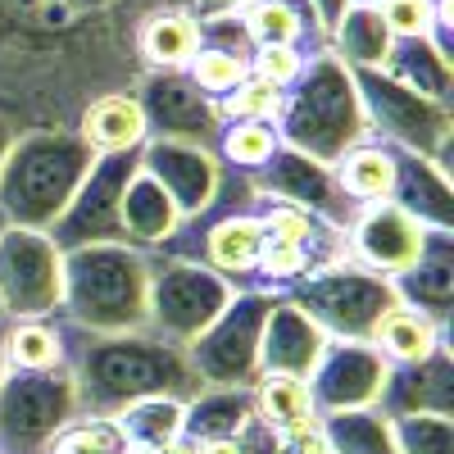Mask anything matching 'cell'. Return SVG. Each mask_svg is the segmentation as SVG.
I'll return each mask as SVG.
<instances>
[{"mask_svg": "<svg viewBox=\"0 0 454 454\" xmlns=\"http://www.w3.org/2000/svg\"><path fill=\"white\" fill-rule=\"evenodd\" d=\"M64 368L78 387V419H114L119 409L155 395L186 404L205 391L186 350L155 332L96 336L64 323Z\"/></svg>", "mask_w": 454, "mask_h": 454, "instance_id": "6da1fadb", "label": "cell"}, {"mask_svg": "<svg viewBox=\"0 0 454 454\" xmlns=\"http://www.w3.org/2000/svg\"><path fill=\"white\" fill-rule=\"evenodd\" d=\"M91 164H96V150L78 132H64V128L19 132L5 164H0V214H5V223L46 232L68 209Z\"/></svg>", "mask_w": 454, "mask_h": 454, "instance_id": "7a4b0ae2", "label": "cell"}, {"mask_svg": "<svg viewBox=\"0 0 454 454\" xmlns=\"http://www.w3.org/2000/svg\"><path fill=\"white\" fill-rule=\"evenodd\" d=\"M150 259L137 246H82L64 254L59 318L78 332H145Z\"/></svg>", "mask_w": 454, "mask_h": 454, "instance_id": "3957f363", "label": "cell"}, {"mask_svg": "<svg viewBox=\"0 0 454 454\" xmlns=\"http://www.w3.org/2000/svg\"><path fill=\"white\" fill-rule=\"evenodd\" d=\"M273 128L282 145L300 150V155H309L327 168L359 141H372L359 91H355V73L332 51L314 55L305 73L291 82V96L282 100V114Z\"/></svg>", "mask_w": 454, "mask_h": 454, "instance_id": "277c9868", "label": "cell"}, {"mask_svg": "<svg viewBox=\"0 0 454 454\" xmlns=\"http://www.w3.org/2000/svg\"><path fill=\"white\" fill-rule=\"evenodd\" d=\"M350 73H355V91H359V105H364L368 132L387 137V145L413 150V155H423V160H432L436 168L450 173V145H454L450 105L400 87L382 68H350Z\"/></svg>", "mask_w": 454, "mask_h": 454, "instance_id": "5b68a950", "label": "cell"}, {"mask_svg": "<svg viewBox=\"0 0 454 454\" xmlns=\"http://www.w3.org/2000/svg\"><path fill=\"white\" fill-rule=\"evenodd\" d=\"M278 291L269 286H237L232 305H227L192 346L196 377L205 391H250L259 377V336H263V318H269Z\"/></svg>", "mask_w": 454, "mask_h": 454, "instance_id": "8992f818", "label": "cell"}, {"mask_svg": "<svg viewBox=\"0 0 454 454\" xmlns=\"http://www.w3.org/2000/svg\"><path fill=\"white\" fill-rule=\"evenodd\" d=\"M150 295H145V332H155L173 346H192V340L232 305L237 286L218 278L214 269L196 259H164L150 254Z\"/></svg>", "mask_w": 454, "mask_h": 454, "instance_id": "52a82bcc", "label": "cell"}, {"mask_svg": "<svg viewBox=\"0 0 454 454\" xmlns=\"http://www.w3.org/2000/svg\"><path fill=\"white\" fill-rule=\"evenodd\" d=\"M68 423H78V387L64 364L0 377V454H51Z\"/></svg>", "mask_w": 454, "mask_h": 454, "instance_id": "ba28073f", "label": "cell"}, {"mask_svg": "<svg viewBox=\"0 0 454 454\" xmlns=\"http://www.w3.org/2000/svg\"><path fill=\"white\" fill-rule=\"evenodd\" d=\"M286 300L295 309H305L327 340H368L377 318H382L395 305V286L391 278L364 273L355 263H332V269H318L309 278H300L286 286Z\"/></svg>", "mask_w": 454, "mask_h": 454, "instance_id": "9c48e42d", "label": "cell"}, {"mask_svg": "<svg viewBox=\"0 0 454 454\" xmlns=\"http://www.w3.org/2000/svg\"><path fill=\"white\" fill-rule=\"evenodd\" d=\"M137 168H141V145L137 150H114V155H96L82 186L73 192L68 209L46 227V237L64 254L82 250V246H128L119 205H123V192H128Z\"/></svg>", "mask_w": 454, "mask_h": 454, "instance_id": "30bf717a", "label": "cell"}, {"mask_svg": "<svg viewBox=\"0 0 454 454\" xmlns=\"http://www.w3.org/2000/svg\"><path fill=\"white\" fill-rule=\"evenodd\" d=\"M64 300V250L32 227L0 232V314L10 323L55 318Z\"/></svg>", "mask_w": 454, "mask_h": 454, "instance_id": "8fae6325", "label": "cell"}, {"mask_svg": "<svg viewBox=\"0 0 454 454\" xmlns=\"http://www.w3.org/2000/svg\"><path fill=\"white\" fill-rule=\"evenodd\" d=\"M427 237H432V227H423L395 200L359 205L346 223V259L364 273L395 282L400 273H409L419 263V254L427 250Z\"/></svg>", "mask_w": 454, "mask_h": 454, "instance_id": "7c38bea8", "label": "cell"}, {"mask_svg": "<svg viewBox=\"0 0 454 454\" xmlns=\"http://www.w3.org/2000/svg\"><path fill=\"white\" fill-rule=\"evenodd\" d=\"M132 91L145 114V137L196 141V145L214 150V141L223 132L218 109L186 73H141V82Z\"/></svg>", "mask_w": 454, "mask_h": 454, "instance_id": "4fadbf2b", "label": "cell"}, {"mask_svg": "<svg viewBox=\"0 0 454 454\" xmlns=\"http://www.w3.org/2000/svg\"><path fill=\"white\" fill-rule=\"evenodd\" d=\"M387 368L391 364L368 340H327L323 359L305 377L314 413L327 419V413H346V409H372L377 395H382Z\"/></svg>", "mask_w": 454, "mask_h": 454, "instance_id": "5bb4252c", "label": "cell"}, {"mask_svg": "<svg viewBox=\"0 0 454 454\" xmlns=\"http://www.w3.org/2000/svg\"><path fill=\"white\" fill-rule=\"evenodd\" d=\"M250 186H254L259 196L291 200V205L309 209V214H318V218H327L336 227H346L350 214H355V205L340 196L332 168L318 164V160H309V155H300V150H291V145H278L273 155L250 173Z\"/></svg>", "mask_w": 454, "mask_h": 454, "instance_id": "9a60e30c", "label": "cell"}, {"mask_svg": "<svg viewBox=\"0 0 454 454\" xmlns=\"http://www.w3.org/2000/svg\"><path fill=\"white\" fill-rule=\"evenodd\" d=\"M141 168L164 186V196L177 205L182 218L200 214L214 200L218 177H223V164L209 145L168 141V137H145L141 141Z\"/></svg>", "mask_w": 454, "mask_h": 454, "instance_id": "2e32d148", "label": "cell"}, {"mask_svg": "<svg viewBox=\"0 0 454 454\" xmlns=\"http://www.w3.org/2000/svg\"><path fill=\"white\" fill-rule=\"evenodd\" d=\"M382 419H409V413H454V359L450 346L419 364H391L382 395L372 404Z\"/></svg>", "mask_w": 454, "mask_h": 454, "instance_id": "e0dca14e", "label": "cell"}, {"mask_svg": "<svg viewBox=\"0 0 454 454\" xmlns=\"http://www.w3.org/2000/svg\"><path fill=\"white\" fill-rule=\"evenodd\" d=\"M323 350H327L323 327L305 309H295L286 295H278L269 318H263V336H259V372L309 377Z\"/></svg>", "mask_w": 454, "mask_h": 454, "instance_id": "ac0fdd59", "label": "cell"}, {"mask_svg": "<svg viewBox=\"0 0 454 454\" xmlns=\"http://www.w3.org/2000/svg\"><path fill=\"white\" fill-rule=\"evenodd\" d=\"M237 23L250 46H300L305 55L327 51V27L309 0H250Z\"/></svg>", "mask_w": 454, "mask_h": 454, "instance_id": "d6986e66", "label": "cell"}, {"mask_svg": "<svg viewBox=\"0 0 454 454\" xmlns=\"http://www.w3.org/2000/svg\"><path fill=\"white\" fill-rule=\"evenodd\" d=\"M391 150H395V196L391 200L400 209H409L423 227H432V232H450L454 227L450 173L423 155H413V150H400V145H391Z\"/></svg>", "mask_w": 454, "mask_h": 454, "instance_id": "ffe728a7", "label": "cell"}, {"mask_svg": "<svg viewBox=\"0 0 454 454\" xmlns=\"http://www.w3.org/2000/svg\"><path fill=\"white\" fill-rule=\"evenodd\" d=\"M395 295L404 300V305L432 314L436 323L450 318L454 309V250H450V232H432L427 237V250L419 254V263H413L409 273H400L395 282Z\"/></svg>", "mask_w": 454, "mask_h": 454, "instance_id": "44dd1931", "label": "cell"}, {"mask_svg": "<svg viewBox=\"0 0 454 454\" xmlns=\"http://www.w3.org/2000/svg\"><path fill=\"white\" fill-rule=\"evenodd\" d=\"M382 73L395 78L400 87L419 91L427 100H441L450 105V91H454V59L445 51H436L432 36H395L387 59H382Z\"/></svg>", "mask_w": 454, "mask_h": 454, "instance_id": "7402d4cb", "label": "cell"}, {"mask_svg": "<svg viewBox=\"0 0 454 454\" xmlns=\"http://www.w3.org/2000/svg\"><path fill=\"white\" fill-rule=\"evenodd\" d=\"M368 346L387 364H419V359H427V355H436L445 346V323H436L432 314L395 300V305L377 318Z\"/></svg>", "mask_w": 454, "mask_h": 454, "instance_id": "603a6c76", "label": "cell"}, {"mask_svg": "<svg viewBox=\"0 0 454 454\" xmlns=\"http://www.w3.org/2000/svg\"><path fill=\"white\" fill-rule=\"evenodd\" d=\"M200 51V19L192 10H160L137 32V55L145 73H182Z\"/></svg>", "mask_w": 454, "mask_h": 454, "instance_id": "cb8c5ba5", "label": "cell"}, {"mask_svg": "<svg viewBox=\"0 0 454 454\" xmlns=\"http://www.w3.org/2000/svg\"><path fill=\"white\" fill-rule=\"evenodd\" d=\"M78 132L96 155H114V150H137L145 141V114L137 91H109L100 100H91L78 119Z\"/></svg>", "mask_w": 454, "mask_h": 454, "instance_id": "d4e9b609", "label": "cell"}, {"mask_svg": "<svg viewBox=\"0 0 454 454\" xmlns=\"http://www.w3.org/2000/svg\"><path fill=\"white\" fill-rule=\"evenodd\" d=\"M119 218H123L128 246H137V250H155L160 241L173 237V227L182 223L177 205L164 196V186L150 177L145 168L132 173L128 192H123V205H119Z\"/></svg>", "mask_w": 454, "mask_h": 454, "instance_id": "484cf974", "label": "cell"}, {"mask_svg": "<svg viewBox=\"0 0 454 454\" xmlns=\"http://www.w3.org/2000/svg\"><path fill=\"white\" fill-rule=\"evenodd\" d=\"M332 177L355 209L391 200L395 196V150L387 141H359L332 164Z\"/></svg>", "mask_w": 454, "mask_h": 454, "instance_id": "4316f807", "label": "cell"}, {"mask_svg": "<svg viewBox=\"0 0 454 454\" xmlns=\"http://www.w3.org/2000/svg\"><path fill=\"white\" fill-rule=\"evenodd\" d=\"M254 423V400L250 391H200L182 409V436L186 441H223V436H246Z\"/></svg>", "mask_w": 454, "mask_h": 454, "instance_id": "83f0119b", "label": "cell"}, {"mask_svg": "<svg viewBox=\"0 0 454 454\" xmlns=\"http://www.w3.org/2000/svg\"><path fill=\"white\" fill-rule=\"evenodd\" d=\"M391 42L395 36L387 32L382 19H377V10H368V5H346V14L327 27V51L346 68H382Z\"/></svg>", "mask_w": 454, "mask_h": 454, "instance_id": "f1b7e54d", "label": "cell"}, {"mask_svg": "<svg viewBox=\"0 0 454 454\" xmlns=\"http://www.w3.org/2000/svg\"><path fill=\"white\" fill-rule=\"evenodd\" d=\"M250 400H254V419L269 427L273 436L300 427V423H314V400H309V382L305 377H286V372H259L254 387H250Z\"/></svg>", "mask_w": 454, "mask_h": 454, "instance_id": "f546056e", "label": "cell"}, {"mask_svg": "<svg viewBox=\"0 0 454 454\" xmlns=\"http://www.w3.org/2000/svg\"><path fill=\"white\" fill-rule=\"evenodd\" d=\"M250 42H246V32L237 36V42H218V36H205L200 32V51L192 55V64H186L182 73L192 78L209 100L227 96L241 78H250Z\"/></svg>", "mask_w": 454, "mask_h": 454, "instance_id": "4dcf8cb0", "label": "cell"}, {"mask_svg": "<svg viewBox=\"0 0 454 454\" xmlns=\"http://www.w3.org/2000/svg\"><path fill=\"white\" fill-rule=\"evenodd\" d=\"M327 454H395L391 441V419H382L377 409H346L318 419Z\"/></svg>", "mask_w": 454, "mask_h": 454, "instance_id": "1f68e13d", "label": "cell"}, {"mask_svg": "<svg viewBox=\"0 0 454 454\" xmlns=\"http://www.w3.org/2000/svg\"><path fill=\"white\" fill-rule=\"evenodd\" d=\"M64 364V323L59 318H23L5 327V368L42 372Z\"/></svg>", "mask_w": 454, "mask_h": 454, "instance_id": "d6a6232c", "label": "cell"}, {"mask_svg": "<svg viewBox=\"0 0 454 454\" xmlns=\"http://www.w3.org/2000/svg\"><path fill=\"white\" fill-rule=\"evenodd\" d=\"M182 409H186L182 400H164V395L137 400V404L114 413V427H119V436L132 441V445H155L160 450L164 441L182 436Z\"/></svg>", "mask_w": 454, "mask_h": 454, "instance_id": "836d02e7", "label": "cell"}, {"mask_svg": "<svg viewBox=\"0 0 454 454\" xmlns=\"http://www.w3.org/2000/svg\"><path fill=\"white\" fill-rule=\"evenodd\" d=\"M282 100L286 91L273 87V82H263V78H241L227 96L214 100L218 109V123H278V114H282Z\"/></svg>", "mask_w": 454, "mask_h": 454, "instance_id": "e575fe53", "label": "cell"}, {"mask_svg": "<svg viewBox=\"0 0 454 454\" xmlns=\"http://www.w3.org/2000/svg\"><path fill=\"white\" fill-rule=\"evenodd\" d=\"M214 145H218V150H214L218 164L241 168V173H254V168L282 145V137H278L273 123H223V132H218Z\"/></svg>", "mask_w": 454, "mask_h": 454, "instance_id": "d590c367", "label": "cell"}, {"mask_svg": "<svg viewBox=\"0 0 454 454\" xmlns=\"http://www.w3.org/2000/svg\"><path fill=\"white\" fill-rule=\"evenodd\" d=\"M395 454H454V419L445 413H409L391 419Z\"/></svg>", "mask_w": 454, "mask_h": 454, "instance_id": "8d00e7d4", "label": "cell"}, {"mask_svg": "<svg viewBox=\"0 0 454 454\" xmlns=\"http://www.w3.org/2000/svg\"><path fill=\"white\" fill-rule=\"evenodd\" d=\"M309 59H314V55H305L300 46H254V51H250V73L286 91L300 73H305Z\"/></svg>", "mask_w": 454, "mask_h": 454, "instance_id": "74e56055", "label": "cell"}, {"mask_svg": "<svg viewBox=\"0 0 454 454\" xmlns=\"http://www.w3.org/2000/svg\"><path fill=\"white\" fill-rule=\"evenodd\" d=\"M377 19L391 36H427L432 32V0H377Z\"/></svg>", "mask_w": 454, "mask_h": 454, "instance_id": "f35d334b", "label": "cell"}, {"mask_svg": "<svg viewBox=\"0 0 454 454\" xmlns=\"http://www.w3.org/2000/svg\"><path fill=\"white\" fill-rule=\"evenodd\" d=\"M269 454H327L323 432H318V419L314 423H300V427H291L282 436H273V450Z\"/></svg>", "mask_w": 454, "mask_h": 454, "instance_id": "ab89813d", "label": "cell"}, {"mask_svg": "<svg viewBox=\"0 0 454 454\" xmlns=\"http://www.w3.org/2000/svg\"><path fill=\"white\" fill-rule=\"evenodd\" d=\"M250 0H200V19H218V14H241Z\"/></svg>", "mask_w": 454, "mask_h": 454, "instance_id": "60d3db41", "label": "cell"}, {"mask_svg": "<svg viewBox=\"0 0 454 454\" xmlns=\"http://www.w3.org/2000/svg\"><path fill=\"white\" fill-rule=\"evenodd\" d=\"M309 5H314V14H318L323 27H332L340 14H346V0H309Z\"/></svg>", "mask_w": 454, "mask_h": 454, "instance_id": "b9f144b4", "label": "cell"}, {"mask_svg": "<svg viewBox=\"0 0 454 454\" xmlns=\"http://www.w3.org/2000/svg\"><path fill=\"white\" fill-rule=\"evenodd\" d=\"M155 454H200V445H196V441H186V436H173V441H164Z\"/></svg>", "mask_w": 454, "mask_h": 454, "instance_id": "7bdbcfd3", "label": "cell"}, {"mask_svg": "<svg viewBox=\"0 0 454 454\" xmlns=\"http://www.w3.org/2000/svg\"><path fill=\"white\" fill-rule=\"evenodd\" d=\"M14 137H19V128L0 114V164H5V155H10V145H14Z\"/></svg>", "mask_w": 454, "mask_h": 454, "instance_id": "ee69618b", "label": "cell"}, {"mask_svg": "<svg viewBox=\"0 0 454 454\" xmlns=\"http://www.w3.org/2000/svg\"><path fill=\"white\" fill-rule=\"evenodd\" d=\"M5 327H10V318H0V377L10 372V368H5Z\"/></svg>", "mask_w": 454, "mask_h": 454, "instance_id": "f6af8a7d", "label": "cell"}, {"mask_svg": "<svg viewBox=\"0 0 454 454\" xmlns=\"http://www.w3.org/2000/svg\"><path fill=\"white\" fill-rule=\"evenodd\" d=\"M346 5H368V10H372V5H377V0H346Z\"/></svg>", "mask_w": 454, "mask_h": 454, "instance_id": "bcb514c9", "label": "cell"}, {"mask_svg": "<svg viewBox=\"0 0 454 454\" xmlns=\"http://www.w3.org/2000/svg\"><path fill=\"white\" fill-rule=\"evenodd\" d=\"M5 227H10V223H5V214H0V232H5Z\"/></svg>", "mask_w": 454, "mask_h": 454, "instance_id": "7dc6e473", "label": "cell"}, {"mask_svg": "<svg viewBox=\"0 0 454 454\" xmlns=\"http://www.w3.org/2000/svg\"><path fill=\"white\" fill-rule=\"evenodd\" d=\"M0 318H5V314H0Z\"/></svg>", "mask_w": 454, "mask_h": 454, "instance_id": "c3c4849f", "label": "cell"}]
</instances>
